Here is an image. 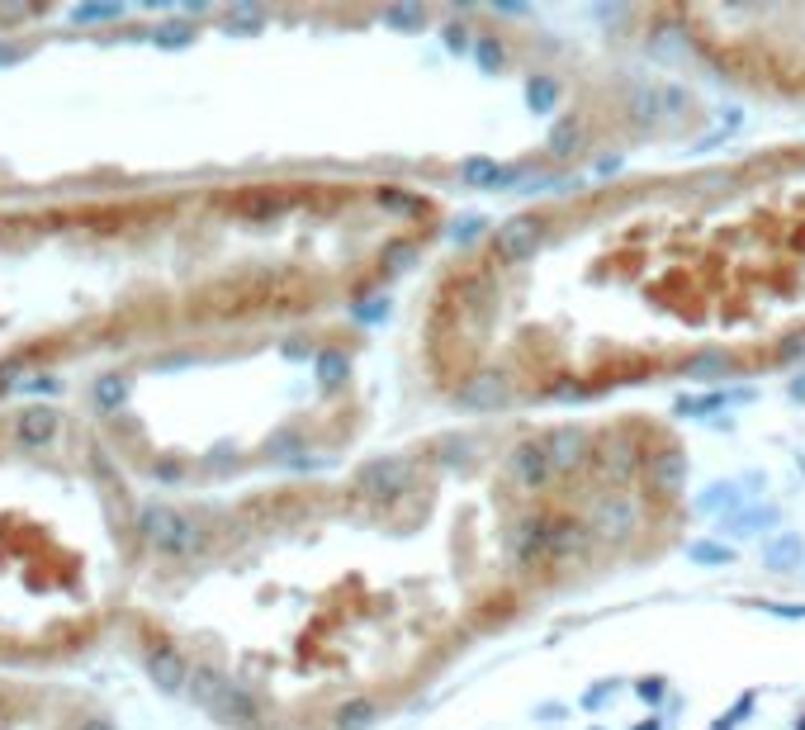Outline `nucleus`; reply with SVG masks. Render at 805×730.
<instances>
[{
    "label": "nucleus",
    "instance_id": "obj_1",
    "mask_svg": "<svg viewBox=\"0 0 805 730\" xmlns=\"http://www.w3.org/2000/svg\"><path fill=\"white\" fill-rule=\"evenodd\" d=\"M436 356L465 389L569 394L805 347V152L531 214L446 280Z\"/></svg>",
    "mask_w": 805,
    "mask_h": 730
},
{
    "label": "nucleus",
    "instance_id": "obj_2",
    "mask_svg": "<svg viewBox=\"0 0 805 730\" xmlns=\"http://www.w3.org/2000/svg\"><path fill=\"white\" fill-rule=\"evenodd\" d=\"M720 57L763 67L768 81L805 86V19L801 15H725Z\"/></svg>",
    "mask_w": 805,
    "mask_h": 730
},
{
    "label": "nucleus",
    "instance_id": "obj_3",
    "mask_svg": "<svg viewBox=\"0 0 805 730\" xmlns=\"http://www.w3.org/2000/svg\"><path fill=\"white\" fill-rule=\"evenodd\" d=\"M143 536L161 550H190L195 546V527L171 508H147L143 512Z\"/></svg>",
    "mask_w": 805,
    "mask_h": 730
},
{
    "label": "nucleus",
    "instance_id": "obj_4",
    "mask_svg": "<svg viewBox=\"0 0 805 730\" xmlns=\"http://www.w3.org/2000/svg\"><path fill=\"white\" fill-rule=\"evenodd\" d=\"M53 437H57L53 408H24V413H19V441H24V446H48Z\"/></svg>",
    "mask_w": 805,
    "mask_h": 730
},
{
    "label": "nucleus",
    "instance_id": "obj_5",
    "mask_svg": "<svg viewBox=\"0 0 805 730\" xmlns=\"http://www.w3.org/2000/svg\"><path fill=\"white\" fill-rule=\"evenodd\" d=\"M147 674L157 678L161 688H180L185 683V659L176 650H166V645H152L147 650Z\"/></svg>",
    "mask_w": 805,
    "mask_h": 730
},
{
    "label": "nucleus",
    "instance_id": "obj_6",
    "mask_svg": "<svg viewBox=\"0 0 805 730\" xmlns=\"http://www.w3.org/2000/svg\"><path fill=\"white\" fill-rule=\"evenodd\" d=\"M124 394H128V384L119 380V375H109V380L95 384V403H100L105 413H109V408H119V403H124Z\"/></svg>",
    "mask_w": 805,
    "mask_h": 730
},
{
    "label": "nucleus",
    "instance_id": "obj_7",
    "mask_svg": "<svg viewBox=\"0 0 805 730\" xmlns=\"http://www.w3.org/2000/svg\"><path fill=\"white\" fill-rule=\"evenodd\" d=\"M0 62H15V48H0Z\"/></svg>",
    "mask_w": 805,
    "mask_h": 730
},
{
    "label": "nucleus",
    "instance_id": "obj_8",
    "mask_svg": "<svg viewBox=\"0 0 805 730\" xmlns=\"http://www.w3.org/2000/svg\"><path fill=\"white\" fill-rule=\"evenodd\" d=\"M86 730H109V721H86Z\"/></svg>",
    "mask_w": 805,
    "mask_h": 730
}]
</instances>
